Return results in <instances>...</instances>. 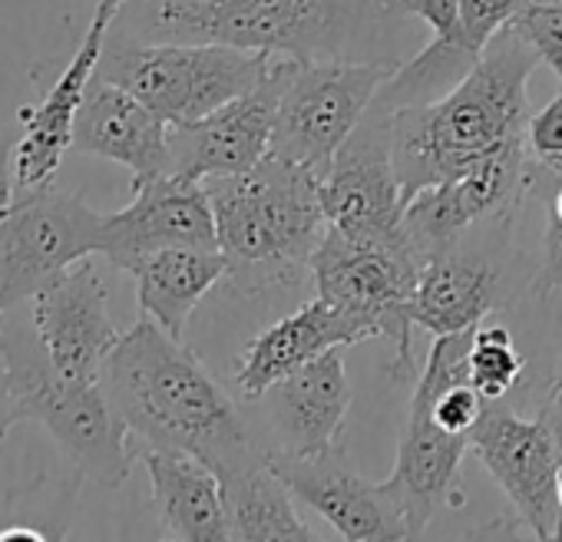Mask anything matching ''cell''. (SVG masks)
Wrapping results in <instances>:
<instances>
[{
  "instance_id": "f1b7e54d",
  "label": "cell",
  "mask_w": 562,
  "mask_h": 542,
  "mask_svg": "<svg viewBox=\"0 0 562 542\" xmlns=\"http://www.w3.org/2000/svg\"><path fill=\"white\" fill-rule=\"evenodd\" d=\"M411 404L430 407L434 420H437L443 430L470 437V430L476 427V420H480V414H483V407H486V397H483L470 381H463V384H457V387H450V391H443V394H427V391H417V387H414Z\"/></svg>"
},
{
  "instance_id": "1f68e13d",
  "label": "cell",
  "mask_w": 562,
  "mask_h": 542,
  "mask_svg": "<svg viewBox=\"0 0 562 542\" xmlns=\"http://www.w3.org/2000/svg\"><path fill=\"white\" fill-rule=\"evenodd\" d=\"M394 8L407 18L424 21L437 37L460 31V0H394Z\"/></svg>"
},
{
  "instance_id": "7a4b0ae2",
  "label": "cell",
  "mask_w": 562,
  "mask_h": 542,
  "mask_svg": "<svg viewBox=\"0 0 562 542\" xmlns=\"http://www.w3.org/2000/svg\"><path fill=\"white\" fill-rule=\"evenodd\" d=\"M136 41L222 44L295 60H384L404 64L391 47L394 0H136Z\"/></svg>"
},
{
  "instance_id": "8fae6325",
  "label": "cell",
  "mask_w": 562,
  "mask_h": 542,
  "mask_svg": "<svg viewBox=\"0 0 562 542\" xmlns=\"http://www.w3.org/2000/svg\"><path fill=\"white\" fill-rule=\"evenodd\" d=\"M529 192V139L499 149L457 179L420 189L404 205V235L427 261L463 241V235L493 218H509Z\"/></svg>"
},
{
  "instance_id": "8d00e7d4",
  "label": "cell",
  "mask_w": 562,
  "mask_h": 542,
  "mask_svg": "<svg viewBox=\"0 0 562 542\" xmlns=\"http://www.w3.org/2000/svg\"><path fill=\"white\" fill-rule=\"evenodd\" d=\"M562 384V361H559V368H555V374H552V387H559Z\"/></svg>"
},
{
  "instance_id": "d6a6232c",
  "label": "cell",
  "mask_w": 562,
  "mask_h": 542,
  "mask_svg": "<svg viewBox=\"0 0 562 542\" xmlns=\"http://www.w3.org/2000/svg\"><path fill=\"white\" fill-rule=\"evenodd\" d=\"M14 424H21V377L8 351L0 348V443H4Z\"/></svg>"
},
{
  "instance_id": "277c9868",
  "label": "cell",
  "mask_w": 562,
  "mask_h": 542,
  "mask_svg": "<svg viewBox=\"0 0 562 542\" xmlns=\"http://www.w3.org/2000/svg\"><path fill=\"white\" fill-rule=\"evenodd\" d=\"M205 192L235 295L255 298L308 275L331 228L315 169L268 153L245 172L205 179Z\"/></svg>"
},
{
  "instance_id": "d4e9b609",
  "label": "cell",
  "mask_w": 562,
  "mask_h": 542,
  "mask_svg": "<svg viewBox=\"0 0 562 542\" xmlns=\"http://www.w3.org/2000/svg\"><path fill=\"white\" fill-rule=\"evenodd\" d=\"M225 522L228 539L241 542H308L315 539L312 526L299 516L292 489L261 456L258 463L222 476Z\"/></svg>"
},
{
  "instance_id": "cb8c5ba5",
  "label": "cell",
  "mask_w": 562,
  "mask_h": 542,
  "mask_svg": "<svg viewBox=\"0 0 562 542\" xmlns=\"http://www.w3.org/2000/svg\"><path fill=\"white\" fill-rule=\"evenodd\" d=\"M225 255L218 245H169L143 261L130 275L136 279V302L143 318H153L172 338H182L199 302L225 279Z\"/></svg>"
},
{
  "instance_id": "5b68a950",
  "label": "cell",
  "mask_w": 562,
  "mask_h": 542,
  "mask_svg": "<svg viewBox=\"0 0 562 542\" xmlns=\"http://www.w3.org/2000/svg\"><path fill=\"white\" fill-rule=\"evenodd\" d=\"M274 54L222 44L106 41L97 77L130 90L169 126H189L235 97L255 90Z\"/></svg>"
},
{
  "instance_id": "d590c367",
  "label": "cell",
  "mask_w": 562,
  "mask_h": 542,
  "mask_svg": "<svg viewBox=\"0 0 562 542\" xmlns=\"http://www.w3.org/2000/svg\"><path fill=\"white\" fill-rule=\"evenodd\" d=\"M126 4L123 0H97V21H106V24H113L116 18H120V11H123Z\"/></svg>"
},
{
  "instance_id": "4316f807",
  "label": "cell",
  "mask_w": 562,
  "mask_h": 542,
  "mask_svg": "<svg viewBox=\"0 0 562 542\" xmlns=\"http://www.w3.org/2000/svg\"><path fill=\"white\" fill-rule=\"evenodd\" d=\"M529 192L542 195L546 202V258L532 292L549 298L552 292H562V179L539 172L529 159Z\"/></svg>"
},
{
  "instance_id": "e0dca14e",
  "label": "cell",
  "mask_w": 562,
  "mask_h": 542,
  "mask_svg": "<svg viewBox=\"0 0 562 542\" xmlns=\"http://www.w3.org/2000/svg\"><path fill=\"white\" fill-rule=\"evenodd\" d=\"M172 126L156 116L143 100L130 90L93 77L83 106L74 123V153L100 156L120 162L133 176V189L169 176L172 172V149H169Z\"/></svg>"
},
{
  "instance_id": "83f0119b",
  "label": "cell",
  "mask_w": 562,
  "mask_h": 542,
  "mask_svg": "<svg viewBox=\"0 0 562 542\" xmlns=\"http://www.w3.org/2000/svg\"><path fill=\"white\" fill-rule=\"evenodd\" d=\"M506 27L516 31L532 47L539 64H546L562 83V4H552V0H526Z\"/></svg>"
},
{
  "instance_id": "52a82bcc",
  "label": "cell",
  "mask_w": 562,
  "mask_h": 542,
  "mask_svg": "<svg viewBox=\"0 0 562 542\" xmlns=\"http://www.w3.org/2000/svg\"><path fill=\"white\" fill-rule=\"evenodd\" d=\"M103 212L77 192L44 182L14 195L0 215V318L34 302L77 261L100 255Z\"/></svg>"
},
{
  "instance_id": "ac0fdd59",
  "label": "cell",
  "mask_w": 562,
  "mask_h": 542,
  "mask_svg": "<svg viewBox=\"0 0 562 542\" xmlns=\"http://www.w3.org/2000/svg\"><path fill=\"white\" fill-rule=\"evenodd\" d=\"M470 450V437L443 430L430 407L411 404L407 433L397 447V463L381 483L384 496L394 503L407 522L411 539L424 535L440 506H460V463Z\"/></svg>"
},
{
  "instance_id": "6da1fadb",
  "label": "cell",
  "mask_w": 562,
  "mask_h": 542,
  "mask_svg": "<svg viewBox=\"0 0 562 542\" xmlns=\"http://www.w3.org/2000/svg\"><path fill=\"white\" fill-rule=\"evenodd\" d=\"M100 381L139 447L189 453L218 479L265 456L199 354L153 318H139L120 338Z\"/></svg>"
},
{
  "instance_id": "603a6c76",
  "label": "cell",
  "mask_w": 562,
  "mask_h": 542,
  "mask_svg": "<svg viewBox=\"0 0 562 542\" xmlns=\"http://www.w3.org/2000/svg\"><path fill=\"white\" fill-rule=\"evenodd\" d=\"M265 397H271L274 420L289 437L285 450L322 453L341 443V427L351 410V381L338 348L278 381Z\"/></svg>"
},
{
  "instance_id": "8992f818",
  "label": "cell",
  "mask_w": 562,
  "mask_h": 542,
  "mask_svg": "<svg viewBox=\"0 0 562 542\" xmlns=\"http://www.w3.org/2000/svg\"><path fill=\"white\" fill-rule=\"evenodd\" d=\"M424 258L407 241L404 228L391 238H348L328 228L312 258V279L318 298L348 315L364 338H391L397 354L387 374L414 381L411 328L414 295Z\"/></svg>"
},
{
  "instance_id": "d6986e66",
  "label": "cell",
  "mask_w": 562,
  "mask_h": 542,
  "mask_svg": "<svg viewBox=\"0 0 562 542\" xmlns=\"http://www.w3.org/2000/svg\"><path fill=\"white\" fill-rule=\"evenodd\" d=\"M110 24L97 21L90 24L87 37L80 41L74 60L60 70V77L50 83L44 100L37 106L21 110V126L24 136L14 146V176H18V192L37 189L44 182L57 179V169L64 156L70 153L74 143V123L83 106V97L97 77L103 47H106Z\"/></svg>"
},
{
  "instance_id": "ab89813d",
  "label": "cell",
  "mask_w": 562,
  "mask_h": 542,
  "mask_svg": "<svg viewBox=\"0 0 562 542\" xmlns=\"http://www.w3.org/2000/svg\"><path fill=\"white\" fill-rule=\"evenodd\" d=\"M123 4H130V0H123Z\"/></svg>"
},
{
  "instance_id": "2e32d148",
  "label": "cell",
  "mask_w": 562,
  "mask_h": 542,
  "mask_svg": "<svg viewBox=\"0 0 562 542\" xmlns=\"http://www.w3.org/2000/svg\"><path fill=\"white\" fill-rule=\"evenodd\" d=\"M169 245H218L215 215L202 179L179 172L133 189V202L103 215V248L120 271H133L146 255Z\"/></svg>"
},
{
  "instance_id": "ffe728a7",
  "label": "cell",
  "mask_w": 562,
  "mask_h": 542,
  "mask_svg": "<svg viewBox=\"0 0 562 542\" xmlns=\"http://www.w3.org/2000/svg\"><path fill=\"white\" fill-rule=\"evenodd\" d=\"M358 341H368L364 331L335 305H328L325 298H315L281 321L268 325L261 335L248 341L235 368V384L248 400H258L278 381H285L289 374L312 364L315 358L345 345H358Z\"/></svg>"
},
{
  "instance_id": "7402d4cb",
  "label": "cell",
  "mask_w": 562,
  "mask_h": 542,
  "mask_svg": "<svg viewBox=\"0 0 562 542\" xmlns=\"http://www.w3.org/2000/svg\"><path fill=\"white\" fill-rule=\"evenodd\" d=\"M139 463L149 473L153 509L169 539L182 542H225V499L218 473L176 450L139 447Z\"/></svg>"
},
{
  "instance_id": "74e56055",
  "label": "cell",
  "mask_w": 562,
  "mask_h": 542,
  "mask_svg": "<svg viewBox=\"0 0 562 542\" xmlns=\"http://www.w3.org/2000/svg\"><path fill=\"white\" fill-rule=\"evenodd\" d=\"M559 503H562V476H559Z\"/></svg>"
},
{
  "instance_id": "3957f363",
  "label": "cell",
  "mask_w": 562,
  "mask_h": 542,
  "mask_svg": "<svg viewBox=\"0 0 562 542\" xmlns=\"http://www.w3.org/2000/svg\"><path fill=\"white\" fill-rule=\"evenodd\" d=\"M536 67L539 57L532 47L503 27L453 90L430 103L394 110L391 136L404 202L529 136L532 110L526 83Z\"/></svg>"
},
{
  "instance_id": "44dd1931",
  "label": "cell",
  "mask_w": 562,
  "mask_h": 542,
  "mask_svg": "<svg viewBox=\"0 0 562 542\" xmlns=\"http://www.w3.org/2000/svg\"><path fill=\"white\" fill-rule=\"evenodd\" d=\"M499 302V271L490 258L453 245L424 261L414 295V325L437 335L476 331L480 321L496 312Z\"/></svg>"
},
{
  "instance_id": "4fadbf2b",
  "label": "cell",
  "mask_w": 562,
  "mask_h": 542,
  "mask_svg": "<svg viewBox=\"0 0 562 542\" xmlns=\"http://www.w3.org/2000/svg\"><path fill=\"white\" fill-rule=\"evenodd\" d=\"M34 328L44 364L70 384L103 377L106 358L120 345L110 318V292L100 268L83 258L34 298Z\"/></svg>"
},
{
  "instance_id": "9c48e42d",
  "label": "cell",
  "mask_w": 562,
  "mask_h": 542,
  "mask_svg": "<svg viewBox=\"0 0 562 542\" xmlns=\"http://www.w3.org/2000/svg\"><path fill=\"white\" fill-rule=\"evenodd\" d=\"M21 377V420L47 427L60 453L74 463L77 476L97 486L116 489L130 479L139 460L126 420L113 407L103 381L70 384L60 381L47 364L18 368Z\"/></svg>"
},
{
  "instance_id": "f546056e",
  "label": "cell",
  "mask_w": 562,
  "mask_h": 542,
  "mask_svg": "<svg viewBox=\"0 0 562 542\" xmlns=\"http://www.w3.org/2000/svg\"><path fill=\"white\" fill-rule=\"evenodd\" d=\"M529 159L539 172L562 179V93L529 120Z\"/></svg>"
},
{
  "instance_id": "484cf974",
  "label": "cell",
  "mask_w": 562,
  "mask_h": 542,
  "mask_svg": "<svg viewBox=\"0 0 562 542\" xmlns=\"http://www.w3.org/2000/svg\"><path fill=\"white\" fill-rule=\"evenodd\" d=\"M526 358L513 345L509 328L493 325V328H476L473 331V348H470V384L486 397V400H503L522 377Z\"/></svg>"
},
{
  "instance_id": "f35d334b",
  "label": "cell",
  "mask_w": 562,
  "mask_h": 542,
  "mask_svg": "<svg viewBox=\"0 0 562 542\" xmlns=\"http://www.w3.org/2000/svg\"><path fill=\"white\" fill-rule=\"evenodd\" d=\"M552 4H562V0H552Z\"/></svg>"
},
{
  "instance_id": "30bf717a",
  "label": "cell",
  "mask_w": 562,
  "mask_h": 542,
  "mask_svg": "<svg viewBox=\"0 0 562 542\" xmlns=\"http://www.w3.org/2000/svg\"><path fill=\"white\" fill-rule=\"evenodd\" d=\"M391 110L371 103L322 176L328 225L348 238H391L404 222V185L394 166Z\"/></svg>"
},
{
  "instance_id": "ba28073f",
  "label": "cell",
  "mask_w": 562,
  "mask_h": 542,
  "mask_svg": "<svg viewBox=\"0 0 562 542\" xmlns=\"http://www.w3.org/2000/svg\"><path fill=\"white\" fill-rule=\"evenodd\" d=\"M401 64L384 60H295L278 97L271 153L328 172L341 143L358 129L378 90Z\"/></svg>"
},
{
  "instance_id": "836d02e7",
  "label": "cell",
  "mask_w": 562,
  "mask_h": 542,
  "mask_svg": "<svg viewBox=\"0 0 562 542\" xmlns=\"http://www.w3.org/2000/svg\"><path fill=\"white\" fill-rule=\"evenodd\" d=\"M536 420H539L542 430L549 433L552 453H555V460H559V466H562V384H559V387L549 384V397H546V404H542V410H539Z\"/></svg>"
},
{
  "instance_id": "5bb4252c",
  "label": "cell",
  "mask_w": 562,
  "mask_h": 542,
  "mask_svg": "<svg viewBox=\"0 0 562 542\" xmlns=\"http://www.w3.org/2000/svg\"><path fill=\"white\" fill-rule=\"evenodd\" d=\"M292 57H274L265 80L235 97L232 103L218 106L215 113L189 123L172 126L169 149H172V172L189 179H215L235 176L251 169L271 153L274 120H278V97L285 87Z\"/></svg>"
},
{
  "instance_id": "7c38bea8",
  "label": "cell",
  "mask_w": 562,
  "mask_h": 542,
  "mask_svg": "<svg viewBox=\"0 0 562 542\" xmlns=\"http://www.w3.org/2000/svg\"><path fill=\"white\" fill-rule=\"evenodd\" d=\"M470 450L536 539H562V466L539 420H522L499 400H486L476 427L470 430Z\"/></svg>"
},
{
  "instance_id": "9a60e30c",
  "label": "cell",
  "mask_w": 562,
  "mask_h": 542,
  "mask_svg": "<svg viewBox=\"0 0 562 542\" xmlns=\"http://www.w3.org/2000/svg\"><path fill=\"white\" fill-rule=\"evenodd\" d=\"M268 466L281 476L299 503L315 509L335 526L341 539L355 542H394L411 539L407 522L384 496L381 483H368L351 463L341 443L322 453L271 450L265 453Z\"/></svg>"
},
{
  "instance_id": "4dcf8cb0",
  "label": "cell",
  "mask_w": 562,
  "mask_h": 542,
  "mask_svg": "<svg viewBox=\"0 0 562 542\" xmlns=\"http://www.w3.org/2000/svg\"><path fill=\"white\" fill-rule=\"evenodd\" d=\"M526 0H460V34L463 41L483 54V47L513 21V14Z\"/></svg>"
},
{
  "instance_id": "e575fe53",
  "label": "cell",
  "mask_w": 562,
  "mask_h": 542,
  "mask_svg": "<svg viewBox=\"0 0 562 542\" xmlns=\"http://www.w3.org/2000/svg\"><path fill=\"white\" fill-rule=\"evenodd\" d=\"M14 139L0 129V215H4L18 195V176H14Z\"/></svg>"
}]
</instances>
